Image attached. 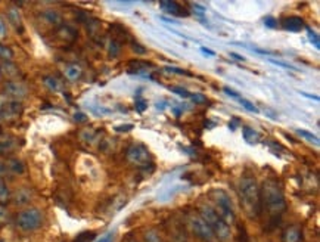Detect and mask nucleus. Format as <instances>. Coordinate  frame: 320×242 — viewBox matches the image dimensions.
Masks as SVG:
<instances>
[{"label": "nucleus", "mask_w": 320, "mask_h": 242, "mask_svg": "<svg viewBox=\"0 0 320 242\" xmlns=\"http://www.w3.org/2000/svg\"><path fill=\"white\" fill-rule=\"evenodd\" d=\"M260 201L261 211L266 210L272 221L280 219V216L286 211V199L282 191V185L276 179H267L263 182L260 188Z\"/></svg>", "instance_id": "nucleus-1"}, {"label": "nucleus", "mask_w": 320, "mask_h": 242, "mask_svg": "<svg viewBox=\"0 0 320 242\" xmlns=\"http://www.w3.org/2000/svg\"><path fill=\"white\" fill-rule=\"evenodd\" d=\"M239 198L245 210V214L250 219H257L261 214V201H260V186L254 177H242L239 180Z\"/></svg>", "instance_id": "nucleus-2"}, {"label": "nucleus", "mask_w": 320, "mask_h": 242, "mask_svg": "<svg viewBox=\"0 0 320 242\" xmlns=\"http://www.w3.org/2000/svg\"><path fill=\"white\" fill-rule=\"evenodd\" d=\"M198 214H199V216L202 217V220L205 221L206 224L209 226V229L212 230L214 236H216L219 241L226 242L232 238L230 226H228L225 221L217 216V213L214 211V208H212L211 205H201Z\"/></svg>", "instance_id": "nucleus-3"}, {"label": "nucleus", "mask_w": 320, "mask_h": 242, "mask_svg": "<svg viewBox=\"0 0 320 242\" xmlns=\"http://www.w3.org/2000/svg\"><path fill=\"white\" fill-rule=\"evenodd\" d=\"M212 202H214V211L217 216L225 221L228 226H232L236 221V214L232 205V199L229 197L228 192L225 191H214L212 194Z\"/></svg>", "instance_id": "nucleus-4"}, {"label": "nucleus", "mask_w": 320, "mask_h": 242, "mask_svg": "<svg viewBox=\"0 0 320 242\" xmlns=\"http://www.w3.org/2000/svg\"><path fill=\"white\" fill-rule=\"evenodd\" d=\"M15 224L23 232H34L43 224V213L39 208H25L15 217Z\"/></svg>", "instance_id": "nucleus-5"}, {"label": "nucleus", "mask_w": 320, "mask_h": 242, "mask_svg": "<svg viewBox=\"0 0 320 242\" xmlns=\"http://www.w3.org/2000/svg\"><path fill=\"white\" fill-rule=\"evenodd\" d=\"M187 224H189L192 233L202 242H214L216 239L212 230L209 229V226L202 220V217L198 213H190L187 216Z\"/></svg>", "instance_id": "nucleus-6"}, {"label": "nucleus", "mask_w": 320, "mask_h": 242, "mask_svg": "<svg viewBox=\"0 0 320 242\" xmlns=\"http://www.w3.org/2000/svg\"><path fill=\"white\" fill-rule=\"evenodd\" d=\"M126 156H127V159L132 164H135L137 167H148V164H151L149 149L145 145H142V143H136V145L129 146Z\"/></svg>", "instance_id": "nucleus-7"}, {"label": "nucleus", "mask_w": 320, "mask_h": 242, "mask_svg": "<svg viewBox=\"0 0 320 242\" xmlns=\"http://www.w3.org/2000/svg\"><path fill=\"white\" fill-rule=\"evenodd\" d=\"M3 90H5L6 96L12 98V101H21L27 96V92H28L27 88H25V85L20 83V82H14V80L6 82Z\"/></svg>", "instance_id": "nucleus-8"}, {"label": "nucleus", "mask_w": 320, "mask_h": 242, "mask_svg": "<svg viewBox=\"0 0 320 242\" xmlns=\"http://www.w3.org/2000/svg\"><path fill=\"white\" fill-rule=\"evenodd\" d=\"M160 6L164 9V12L174 15V17H187L189 15L187 9H184L177 2H161Z\"/></svg>", "instance_id": "nucleus-9"}, {"label": "nucleus", "mask_w": 320, "mask_h": 242, "mask_svg": "<svg viewBox=\"0 0 320 242\" xmlns=\"http://www.w3.org/2000/svg\"><path fill=\"white\" fill-rule=\"evenodd\" d=\"M280 24H282L283 30L291 31V33H299L304 28V20L301 17H288V18H283Z\"/></svg>", "instance_id": "nucleus-10"}, {"label": "nucleus", "mask_w": 320, "mask_h": 242, "mask_svg": "<svg viewBox=\"0 0 320 242\" xmlns=\"http://www.w3.org/2000/svg\"><path fill=\"white\" fill-rule=\"evenodd\" d=\"M302 230L298 224H291L283 230V242H301Z\"/></svg>", "instance_id": "nucleus-11"}, {"label": "nucleus", "mask_w": 320, "mask_h": 242, "mask_svg": "<svg viewBox=\"0 0 320 242\" xmlns=\"http://www.w3.org/2000/svg\"><path fill=\"white\" fill-rule=\"evenodd\" d=\"M64 74H65V78L69 80V82H77V80L81 78L83 69H81V66L77 65V64H68L64 68Z\"/></svg>", "instance_id": "nucleus-12"}, {"label": "nucleus", "mask_w": 320, "mask_h": 242, "mask_svg": "<svg viewBox=\"0 0 320 242\" xmlns=\"http://www.w3.org/2000/svg\"><path fill=\"white\" fill-rule=\"evenodd\" d=\"M58 36H59V39H62V40H65V42H72V40H75L77 39V31H75V28H72L71 25H65V24H62L61 27H58Z\"/></svg>", "instance_id": "nucleus-13"}, {"label": "nucleus", "mask_w": 320, "mask_h": 242, "mask_svg": "<svg viewBox=\"0 0 320 242\" xmlns=\"http://www.w3.org/2000/svg\"><path fill=\"white\" fill-rule=\"evenodd\" d=\"M42 18L47 24H50V25H55V27H61L62 25V17H61V14L56 12V11H53V9H46V11H43Z\"/></svg>", "instance_id": "nucleus-14"}, {"label": "nucleus", "mask_w": 320, "mask_h": 242, "mask_svg": "<svg viewBox=\"0 0 320 242\" xmlns=\"http://www.w3.org/2000/svg\"><path fill=\"white\" fill-rule=\"evenodd\" d=\"M11 199H14V202L17 205H25V204H28L31 201V192H30L28 188H20L14 194V197H11Z\"/></svg>", "instance_id": "nucleus-15"}, {"label": "nucleus", "mask_w": 320, "mask_h": 242, "mask_svg": "<svg viewBox=\"0 0 320 242\" xmlns=\"http://www.w3.org/2000/svg\"><path fill=\"white\" fill-rule=\"evenodd\" d=\"M6 164H8V169H9V173L11 175H23L24 172H25V166L23 164V161H20L17 158L6 159Z\"/></svg>", "instance_id": "nucleus-16"}, {"label": "nucleus", "mask_w": 320, "mask_h": 242, "mask_svg": "<svg viewBox=\"0 0 320 242\" xmlns=\"http://www.w3.org/2000/svg\"><path fill=\"white\" fill-rule=\"evenodd\" d=\"M8 20L9 22L17 28V30H21L23 28V20H21V14L17 8H9L8 9Z\"/></svg>", "instance_id": "nucleus-17"}, {"label": "nucleus", "mask_w": 320, "mask_h": 242, "mask_svg": "<svg viewBox=\"0 0 320 242\" xmlns=\"http://www.w3.org/2000/svg\"><path fill=\"white\" fill-rule=\"evenodd\" d=\"M43 83H45L46 88L49 89L50 92H53V93H58V92L62 90L61 80L56 78V77H53V75H46V77H43Z\"/></svg>", "instance_id": "nucleus-18"}, {"label": "nucleus", "mask_w": 320, "mask_h": 242, "mask_svg": "<svg viewBox=\"0 0 320 242\" xmlns=\"http://www.w3.org/2000/svg\"><path fill=\"white\" fill-rule=\"evenodd\" d=\"M11 197L12 194H11V189L8 188V183L3 179H0V205L5 207L11 201Z\"/></svg>", "instance_id": "nucleus-19"}, {"label": "nucleus", "mask_w": 320, "mask_h": 242, "mask_svg": "<svg viewBox=\"0 0 320 242\" xmlns=\"http://www.w3.org/2000/svg\"><path fill=\"white\" fill-rule=\"evenodd\" d=\"M17 146V140L14 137H0V154L9 152Z\"/></svg>", "instance_id": "nucleus-20"}, {"label": "nucleus", "mask_w": 320, "mask_h": 242, "mask_svg": "<svg viewBox=\"0 0 320 242\" xmlns=\"http://www.w3.org/2000/svg\"><path fill=\"white\" fill-rule=\"evenodd\" d=\"M14 56H15V55H14V50H12L9 46L0 43V59H2L3 62H12Z\"/></svg>", "instance_id": "nucleus-21"}, {"label": "nucleus", "mask_w": 320, "mask_h": 242, "mask_svg": "<svg viewBox=\"0 0 320 242\" xmlns=\"http://www.w3.org/2000/svg\"><path fill=\"white\" fill-rule=\"evenodd\" d=\"M190 9H192V14H195V17L202 21V24H206L205 22V9L198 5V3H190Z\"/></svg>", "instance_id": "nucleus-22"}, {"label": "nucleus", "mask_w": 320, "mask_h": 242, "mask_svg": "<svg viewBox=\"0 0 320 242\" xmlns=\"http://www.w3.org/2000/svg\"><path fill=\"white\" fill-rule=\"evenodd\" d=\"M244 137L248 143H254L260 139V134L255 132L254 129H250V127H245L244 129Z\"/></svg>", "instance_id": "nucleus-23"}, {"label": "nucleus", "mask_w": 320, "mask_h": 242, "mask_svg": "<svg viewBox=\"0 0 320 242\" xmlns=\"http://www.w3.org/2000/svg\"><path fill=\"white\" fill-rule=\"evenodd\" d=\"M297 133L301 136V137H304L305 140H308V142H311V143H314V145H317L319 146V137L316 136V134H313V133L307 132V130H301V129H298Z\"/></svg>", "instance_id": "nucleus-24"}, {"label": "nucleus", "mask_w": 320, "mask_h": 242, "mask_svg": "<svg viewBox=\"0 0 320 242\" xmlns=\"http://www.w3.org/2000/svg\"><path fill=\"white\" fill-rule=\"evenodd\" d=\"M120 50H121V46H120V42L117 40V39H113V40H110V43H108V53H110V56H118V53H120Z\"/></svg>", "instance_id": "nucleus-25"}, {"label": "nucleus", "mask_w": 320, "mask_h": 242, "mask_svg": "<svg viewBox=\"0 0 320 242\" xmlns=\"http://www.w3.org/2000/svg\"><path fill=\"white\" fill-rule=\"evenodd\" d=\"M143 238H145V242H162L161 241L160 233H158L155 229H149V230H146Z\"/></svg>", "instance_id": "nucleus-26"}, {"label": "nucleus", "mask_w": 320, "mask_h": 242, "mask_svg": "<svg viewBox=\"0 0 320 242\" xmlns=\"http://www.w3.org/2000/svg\"><path fill=\"white\" fill-rule=\"evenodd\" d=\"M129 65L130 68L133 69V71H143V69H148V68H151L152 64L151 62H145V61H132V62H129Z\"/></svg>", "instance_id": "nucleus-27"}, {"label": "nucleus", "mask_w": 320, "mask_h": 242, "mask_svg": "<svg viewBox=\"0 0 320 242\" xmlns=\"http://www.w3.org/2000/svg\"><path fill=\"white\" fill-rule=\"evenodd\" d=\"M2 71H3L6 75H9V77L18 75V69H17V66L14 65L12 62H3V65H2Z\"/></svg>", "instance_id": "nucleus-28"}, {"label": "nucleus", "mask_w": 320, "mask_h": 242, "mask_svg": "<svg viewBox=\"0 0 320 242\" xmlns=\"http://www.w3.org/2000/svg\"><path fill=\"white\" fill-rule=\"evenodd\" d=\"M238 101H239V104H241V105H242V107H244L247 111L254 112V114H258V112H260V110H258V108H257L252 102H250L248 99H245V98H239Z\"/></svg>", "instance_id": "nucleus-29"}, {"label": "nucleus", "mask_w": 320, "mask_h": 242, "mask_svg": "<svg viewBox=\"0 0 320 242\" xmlns=\"http://www.w3.org/2000/svg\"><path fill=\"white\" fill-rule=\"evenodd\" d=\"M307 36H308V40L313 43V46L316 47V49H320V39H319V34L316 33V31H313L311 28H307Z\"/></svg>", "instance_id": "nucleus-30"}, {"label": "nucleus", "mask_w": 320, "mask_h": 242, "mask_svg": "<svg viewBox=\"0 0 320 242\" xmlns=\"http://www.w3.org/2000/svg\"><path fill=\"white\" fill-rule=\"evenodd\" d=\"M94 232H83L80 235H77V238L74 239V242H91L94 239Z\"/></svg>", "instance_id": "nucleus-31"}, {"label": "nucleus", "mask_w": 320, "mask_h": 242, "mask_svg": "<svg viewBox=\"0 0 320 242\" xmlns=\"http://www.w3.org/2000/svg\"><path fill=\"white\" fill-rule=\"evenodd\" d=\"M164 71H167V72H174V74H179V75H192L190 72L184 71L183 68H177V66H165Z\"/></svg>", "instance_id": "nucleus-32"}, {"label": "nucleus", "mask_w": 320, "mask_h": 242, "mask_svg": "<svg viewBox=\"0 0 320 242\" xmlns=\"http://www.w3.org/2000/svg\"><path fill=\"white\" fill-rule=\"evenodd\" d=\"M170 90H171L173 93H176V95L182 96V98H190V93H189L186 89L180 88V86H173V88H170Z\"/></svg>", "instance_id": "nucleus-33"}, {"label": "nucleus", "mask_w": 320, "mask_h": 242, "mask_svg": "<svg viewBox=\"0 0 320 242\" xmlns=\"http://www.w3.org/2000/svg\"><path fill=\"white\" fill-rule=\"evenodd\" d=\"M267 61H269L270 64H273V65L283 66V68H288V69H295V66H292L291 64H286V62H282V61H276L273 58H267ZM295 71H297V69H295Z\"/></svg>", "instance_id": "nucleus-34"}, {"label": "nucleus", "mask_w": 320, "mask_h": 242, "mask_svg": "<svg viewBox=\"0 0 320 242\" xmlns=\"http://www.w3.org/2000/svg\"><path fill=\"white\" fill-rule=\"evenodd\" d=\"M190 99H192L195 104H205L206 102V98L204 95H201V93H195V95L190 93Z\"/></svg>", "instance_id": "nucleus-35"}, {"label": "nucleus", "mask_w": 320, "mask_h": 242, "mask_svg": "<svg viewBox=\"0 0 320 242\" xmlns=\"http://www.w3.org/2000/svg\"><path fill=\"white\" fill-rule=\"evenodd\" d=\"M135 107H136L137 112H143V111L148 108V104H146L145 99L139 98V99H136V105H135Z\"/></svg>", "instance_id": "nucleus-36"}, {"label": "nucleus", "mask_w": 320, "mask_h": 242, "mask_svg": "<svg viewBox=\"0 0 320 242\" xmlns=\"http://www.w3.org/2000/svg\"><path fill=\"white\" fill-rule=\"evenodd\" d=\"M132 49L136 52L137 55H145L146 53V49L142 47V44H139L137 42H132Z\"/></svg>", "instance_id": "nucleus-37"}, {"label": "nucleus", "mask_w": 320, "mask_h": 242, "mask_svg": "<svg viewBox=\"0 0 320 242\" xmlns=\"http://www.w3.org/2000/svg\"><path fill=\"white\" fill-rule=\"evenodd\" d=\"M6 175H11L8 164H6V161H0V179H3V176H6Z\"/></svg>", "instance_id": "nucleus-38"}, {"label": "nucleus", "mask_w": 320, "mask_h": 242, "mask_svg": "<svg viewBox=\"0 0 320 242\" xmlns=\"http://www.w3.org/2000/svg\"><path fill=\"white\" fill-rule=\"evenodd\" d=\"M132 129H135V124H123V126H117L115 132H130Z\"/></svg>", "instance_id": "nucleus-39"}, {"label": "nucleus", "mask_w": 320, "mask_h": 242, "mask_svg": "<svg viewBox=\"0 0 320 242\" xmlns=\"http://www.w3.org/2000/svg\"><path fill=\"white\" fill-rule=\"evenodd\" d=\"M114 236H115V233L114 232H108V233H105L100 239L97 242H113L114 241Z\"/></svg>", "instance_id": "nucleus-40"}, {"label": "nucleus", "mask_w": 320, "mask_h": 242, "mask_svg": "<svg viewBox=\"0 0 320 242\" xmlns=\"http://www.w3.org/2000/svg\"><path fill=\"white\" fill-rule=\"evenodd\" d=\"M264 25L269 28H274V27H277V21L272 17H267V18H264Z\"/></svg>", "instance_id": "nucleus-41"}, {"label": "nucleus", "mask_w": 320, "mask_h": 242, "mask_svg": "<svg viewBox=\"0 0 320 242\" xmlns=\"http://www.w3.org/2000/svg\"><path fill=\"white\" fill-rule=\"evenodd\" d=\"M223 90H225V93H226L228 96H232V98H235V99H239V98H241V96H239V93H238V92H235L233 89L225 88Z\"/></svg>", "instance_id": "nucleus-42"}, {"label": "nucleus", "mask_w": 320, "mask_h": 242, "mask_svg": "<svg viewBox=\"0 0 320 242\" xmlns=\"http://www.w3.org/2000/svg\"><path fill=\"white\" fill-rule=\"evenodd\" d=\"M6 36V24L3 21V18L0 17V39Z\"/></svg>", "instance_id": "nucleus-43"}, {"label": "nucleus", "mask_w": 320, "mask_h": 242, "mask_svg": "<svg viewBox=\"0 0 320 242\" xmlns=\"http://www.w3.org/2000/svg\"><path fill=\"white\" fill-rule=\"evenodd\" d=\"M8 219V211L3 205H0V221H5Z\"/></svg>", "instance_id": "nucleus-44"}, {"label": "nucleus", "mask_w": 320, "mask_h": 242, "mask_svg": "<svg viewBox=\"0 0 320 242\" xmlns=\"http://www.w3.org/2000/svg\"><path fill=\"white\" fill-rule=\"evenodd\" d=\"M299 95L301 96H305V98H310V99H314V101H319V96H316V95H308L305 92H299Z\"/></svg>", "instance_id": "nucleus-45"}, {"label": "nucleus", "mask_w": 320, "mask_h": 242, "mask_svg": "<svg viewBox=\"0 0 320 242\" xmlns=\"http://www.w3.org/2000/svg\"><path fill=\"white\" fill-rule=\"evenodd\" d=\"M201 52H202V53H206V55H209V56H216V52H214V50H211V49H206V47H201Z\"/></svg>", "instance_id": "nucleus-46"}, {"label": "nucleus", "mask_w": 320, "mask_h": 242, "mask_svg": "<svg viewBox=\"0 0 320 242\" xmlns=\"http://www.w3.org/2000/svg\"><path fill=\"white\" fill-rule=\"evenodd\" d=\"M75 120H77V121H84V120H86V115L81 114V112H78V114H75Z\"/></svg>", "instance_id": "nucleus-47"}, {"label": "nucleus", "mask_w": 320, "mask_h": 242, "mask_svg": "<svg viewBox=\"0 0 320 242\" xmlns=\"http://www.w3.org/2000/svg\"><path fill=\"white\" fill-rule=\"evenodd\" d=\"M230 56H233L236 61H245V58H244V56H241V55H238V53H230Z\"/></svg>", "instance_id": "nucleus-48"}, {"label": "nucleus", "mask_w": 320, "mask_h": 242, "mask_svg": "<svg viewBox=\"0 0 320 242\" xmlns=\"http://www.w3.org/2000/svg\"><path fill=\"white\" fill-rule=\"evenodd\" d=\"M127 242H137L136 239H130V241H127Z\"/></svg>", "instance_id": "nucleus-49"}, {"label": "nucleus", "mask_w": 320, "mask_h": 242, "mask_svg": "<svg viewBox=\"0 0 320 242\" xmlns=\"http://www.w3.org/2000/svg\"><path fill=\"white\" fill-rule=\"evenodd\" d=\"M0 242H3V241H0Z\"/></svg>", "instance_id": "nucleus-50"}]
</instances>
